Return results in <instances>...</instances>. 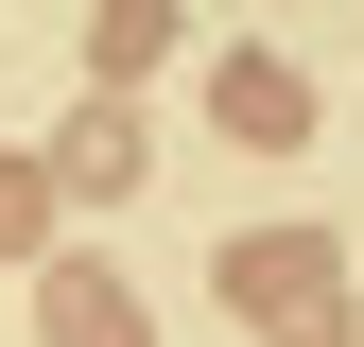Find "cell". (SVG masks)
Instances as JSON below:
<instances>
[{
  "label": "cell",
  "instance_id": "6da1fadb",
  "mask_svg": "<svg viewBox=\"0 0 364 347\" xmlns=\"http://www.w3.org/2000/svg\"><path fill=\"white\" fill-rule=\"evenodd\" d=\"M225 122H243V139H295V87H278V53H243V87H225Z\"/></svg>",
  "mask_w": 364,
  "mask_h": 347
},
{
  "label": "cell",
  "instance_id": "7a4b0ae2",
  "mask_svg": "<svg viewBox=\"0 0 364 347\" xmlns=\"http://www.w3.org/2000/svg\"><path fill=\"white\" fill-rule=\"evenodd\" d=\"M53 330H70V347H139V313H122L105 278H70V295H53Z\"/></svg>",
  "mask_w": 364,
  "mask_h": 347
},
{
  "label": "cell",
  "instance_id": "3957f363",
  "mask_svg": "<svg viewBox=\"0 0 364 347\" xmlns=\"http://www.w3.org/2000/svg\"><path fill=\"white\" fill-rule=\"evenodd\" d=\"M35 208H53V191H35V156H0V243H18V260H35Z\"/></svg>",
  "mask_w": 364,
  "mask_h": 347
}]
</instances>
